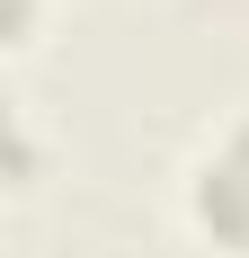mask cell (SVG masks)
<instances>
[{
	"mask_svg": "<svg viewBox=\"0 0 249 258\" xmlns=\"http://www.w3.org/2000/svg\"><path fill=\"white\" fill-rule=\"evenodd\" d=\"M187 214L214 249H249V116H231L187 169Z\"/></svg>",
	"mask_w": 249,
	"mask_h": 258,
	"instance_id": "cell-1",
	"label": "cell"
}]
</instances>
